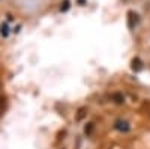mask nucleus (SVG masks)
Here are the masks:
<instances>
[{
  "label": "nucleus",
  "instance_id": "1",
  "mask_svg": "<svg viewBox=\"0 0 150 149\" xmlns=\"http://www.w3.org/2000/svg\"><path fill=\"white\" fill-rule=\"evenodd\" d=\"M114 128L119 130V131H122V133H128L131 127H129V123H128L126 120L119 119V120H116V123H114Z\"/></svg>",
  "mask_w": 150,
  "mask_h": 149
},
{
  "label": "nucleus",
  "instance_id": "2",
  "mask_svg": "<svg viewBox=\"0 0 150 149\" xmlns=\"http://www.w3.org/2000/svg\"><path fill=\"white\" fill-rule=\"evenodd\" d=\"M137 23H138V15H137L134 11H129L128 12V26H129V29H134Z\"/></svg>",
  "mask_w": 150,
  "mask_h": 149
},
{
  "label": "nucleus",
  "instance_id": "3",
  "mask_svg": "<svg viewBox=\"0 0 150 149\" xmlns=\"http://www.w3.org/2000/svg\"><path fill=\"white\" fill-rule=\"evenodd\" d=\"M143 68V62L138 59V57H135L134 60H132V69L134 71H140Z\"/></svg>",
  "mask_w": 150,
  "mask_h": 149
},
{
  "label": "nucleus",
  "instance_id": "4",
  "mask_svg": "<svg viewBox=\"0 0 150 149\" xmlns=\"http://www.w3.org/2000/svg\"><path fill=\"white\" fill-rule=\"evenodd\" d=\"M114 101L117 103V104H123L125 103V96L122 95V93H112V96H111Z\"/></svg>",
  "mask_w": 150,
  "mask_h": 149
},
{
  "label": "nucleus",
  "instance_id": "5",
  "mask_svg": "<svg viewBox=\"0 0 150 149\" xmlns=\"http://www.w3.org/2000/svg\"><path fill=\"white\" fill-rule=\"evenodd\" d=\"M68 9H69V0H65V2H62L60 11H62V12H66Z\"/></svg>",
  "mask_w": 150,
  "mask_h": 149
},
{
  "label": "nucleus",
  "instance_id": "6",
  "mask_svg": "<svg viewBox=\"0 0 150 149\" xmlns=\"http://www.w3.org/2000/svg\"><path fill=\"white\" fill-rule=\"evenodd\" d=\"M92 131H93V123H87L86 128H84V133H86L87 135H90V134H92Z\"/></svg>",
  "mask_w": 150,
  "mask_h": 149
},
{
  "label": "nucleus",
  "instance_id": "7",
  "mask_svg": "<svg viewBox=\"0 0 150 149\" xmlns=\"http://www.w3.org/2000/svg\"><path fill=\"white\" fill-rule=\"evenodd\" d=\"M5 106H6V101H5V98H0V115L3 113V110H5Z\"/></svg>",
  "mask_w": 150,
  "mask_h": 149
},
{
  "label": "nucleus",
  "instance_id": "8",
  "mask_svg": "<svg viewBox=\"0 0 150 149\" xmlns=\"http://www.w3.org/2000/svg\"><path fill=\"white\" fill-rule=\"evenodd\" d=\"M0 32H2V35H3V36H8L9 30H8V26H6V24H3V26H2V29H0Z\"/></svg>",
  "mask_w": 150,
  "mask_h": 149
},
{
  "label": "nucleus",
  "instance_id": "9",
  "mask_svg": "<svg viewBox=\"0 0 150 149\" xmlns=\"http://www.w3.org/2000/svg\"><path fill=\"white\" fill-rule=\"evenodd\" d=\"M84 113H86V108H80V111H78V116H77V119L80 120V119H83L84 118Z\"/></svg>",
  "mask_w": 150,
  "mask_h": 149
},
{
  "label": "nucleus",
  "instance_id": "10",
  "mask_svg": "<svg viewBox=\"0 0 150 149\" xmlns=\"http://www.w3.org/2000/svg\"><path fill=\"white\" fill-rule=\"evenodd\" d=\"M78 3H80V5H83V3H84V0H78Z\"/></svg>",
  "mask_w": 150,
  "mask_h": 149
}]
</instances>
